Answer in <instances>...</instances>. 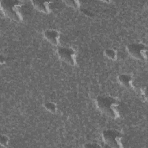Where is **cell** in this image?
<instances>
[{
  "label": "cell",
  "instance_id": "1",
  "mask_svg": "<svg viewBox=\"0 0 148 148\" xmlns=\"http://www.w3.org/2000/svg\"><path fill=\"white\" fill-rule=\"evenodd\" d=\"M96 102L98 109L108 116L112 118L119 117V102L116 99L109 96H99Z\"/></svg>",
  "mask_w": 148,
  "mask_h": 148
},
{
  "label": "cell",
  "instance_id": "2",
  "mask_svg": "<svg viewBox=\"0 0 148 148\" xmlns=\"http://www.w3.org/2000/svg\"><path fill=\"white\" fill-rule=\"evenodd\" d=\"M23 2L19 1L5 0L1 1V8L4 14L8 18L19 21L22 19L20 12Z\"/></svg>",
  "mask_w": 148,
  "mask_h": 148
},
{
  "label": "cell",
  "instance_id": "3",
  "mask_svg": "<svg viewBox=\"0 0 148 148\" xmlns=\"http://www.w3.org/2000/svg\"><path fill=\"white\" fill-rule=\"evenodd\" d=\"M102 137L104 142L112 147H121L122 135L116 130L109 129L103 131Z\"/></svg>",
  "mask_w": 148,
  "mask_h": 148
},
{
  "label": "cell",
  "instance_id": "4",
  "mask_svg": "<svg viewBox=\"0 0 148 148\" xmlns=\"http://www.w3.org/2000/svg\"><path fill=\"white\" fill-rule=\"evenodd\" d=\"M127 50L129 54L133 57L144 60L146 58L147 50L145 46L142 43H132L128 45Z\"/></svg>",
  "mask_w": 148,
  "mask_h": 148
},
{
  "label": "cell",
  "instance_id": "5",
  "mask_svg": "<svg viewBox=\"0 0 148 148\" xmlns=\"http://www.w3.org/2000/svg\"><path fill=\"white\" fill-rule=\"evenodd\" d=\"M57 53L60 58L64 62L71 65L76 64V54L73 49L71 47H59L57 49Z\"/></svg>",
  "mask_w": 148,
  "mask_h": 148
},
{
  "label": "cell",
  "instance_id": "6",
  "mask_svg": "<svg viewBox=\"0 0 148 148\" xmlns=\"http://www.w3.org/2000/svg\"><path fill=\"white\" fill-rule=\"evenodd\" d=\"M44 36L45 38L51 43L57 45L59 40V33L56 30L48 29L45 31Z\"/></svg>",
  "mask_w": 148,
  "mask_h": 148
},
{
  "label": "cell",
  "instance_id": "7",
  "mask_svg": "<svg viewBox=\"0 0 148 148\" xmlns=\"http://www.w3.org/2000/svg\"><path fill=\"white\" fill-rule=\"evenodd\" d=\"M34 6L38 9V10L40 11L41 12L47 13L49 12V2H46V1H32V2Z\"/></svg>",
  "mask_w": 148,
  "mask_h": 148
},
{
  "label": "cell",
  "instance_id": "8",
  "mask_svg": "<svg viewBox=\"0 0 148 148\" xmlns=\"http://www.w3.org/2000/svg\"><path fill=\"white\" fill-rule=\"evenodd\" d=\"M119 80L120 83L127 88L132 87V79L127 75H121L119 76Z\"/></svg>",
  "mask_w": 148,
  "mask_h": 148
},
{
  "label": "cell",
  "instance_id": "9",
  "mask_svg": "<svg viewBox=\"0 0 148 148\" xmlns=\"http://www.w3.org/2000/svg\"><path fill=\"white\" fill-rule=\"evenodd\" d=\"M105 53L106 56H107L108 58H109L110 59L114 60L116 58V52L112 49L106 50L105 51Z\"/></svg>",
  "mask_w": 148,
  "mask_h": 148
},
{
  "label": "cell",
  "instance_id": "10",
  "mask_svg": "<svg viewBox=\"0 0 148 148\" xmlns=\"http://www.w3.org/2000/svg\"><path fill=\"white\" fill-rule=\"evenodd\" d=\"M45 107L50 112H55V111L56 110V105L51 102H48L45 103Z\"/></svg>",
  "mask_w": 148,
  "mask_h": 148
},
{
  "label": "cell",
  "instance_id": "11",
  "mask_svg": "<svg viewBox=\"0 0 148 148\" xmlns=\"http://www.w3.org/2000/svg\"><path fill=\"white\" fill-rule=\"evenodd\" d=\"M8 143V138L5 135H1V145L3 146H7Z\"/></svg>",
  "mask_w": 148,
  "mask_h": 148
},
{
  "label": "cell",
  "instance_id": "12",
  "mask_svg": "<svg viewBox=\"0 0 148 148\" xmlns=\"http://www.w3.org/2000/svg\"><path fill=\"white\" fill-rule=\"evenodd\" d=\"M85 147H99V145H95V143H93V144H92V145H89V144H87L86 145H85L84 146Z\"/></svg>",
  "mask_w": 148,
  "mask_h": 148
}]
</instances>
